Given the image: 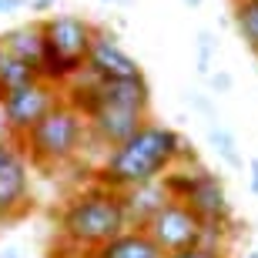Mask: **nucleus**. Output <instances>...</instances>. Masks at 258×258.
Masks as SVG:
<instances>
[{
	"label": "nucleus",
	"mask_w": 258,
	"mask_h": 258,
	"mask_svg": "<svg viewBox=\"0 0 258 258\" xmlns=\"http://www.w3.org/2000/svg\"><path fill=\"white\" fill-rule=\"evenodd\" d=\"M184 158H198V154L188 148V141L174 127L158 124V121H144L124 144H117L104 154L101 168L94 171V181L121 191V188H131V184L158 181Z\"/></svg>",
	"instance_id": "nucleus-1"
},
{
	"label": "nucleus",
	"mask_w": 258,
	"mask_h": 258,
	"mask_svg": "<svg viewBox=\"0 0 258 258\" xmlns=\"http://www.w3.org/2000/svg\"><path fill=\"white\" fill-rule=\"evenodd\" d=\"M54 228H57V241L64 248H71L74 255H87L97 245L121 235L124 228H131V221H127L117 188L91 181L87 188H81L60 205Z\"/></svg>",
	"instance_id": "nucleus-2"
},
{
	"label": "nucleus",
	"mask_w": 258,
	"mask_h": 258,
	"mask_svg": "<svg viewBox=\"0 0 258 258\" xmlns=\"http://www.w3.org/2000/svg\"><path fill=\"white\" fill-rule=\"evenodd\" d=\"M164 188L178 201H184L195 211L208 231V241H225L231 228H235V211H231L228 188L218 174L205 168L198 158H184L164 174Z\"/></svg>",
	"instance_id": "nucleus-3"
},
{
	"label": "nucleus",
	"mask_w": 258,
	"mask_h": 258,
	"mask_svg": "<svg viewBox=\"0 0 258 258\" xmlns=\"http://www.w3.org/2000/svg\"><path fill=\"white\" fill-rule=\"evenodd\" d=\"M87 144H91L87 121L67 97H60L57 104L47 111V117L37 121L20 138V148L27 154L30 168H37V171H60V168H67L71 161L81 158V151Z\"/></svg>",
	"instance_id": "nucleus-4"
},
{
	"label": "nucleus",
	"mask_w": 258,
	"mask_h": 258,
	"mask_svg": "<svg viewBox=\"0 0 258 258\" xmlns=\"http://www.w3.org/2000/svg\"><path fill=\"white\" fill-rule=\"evenodd\" d=\"M40 37H44V60H40V77L54 84H71L87 67V54L94 47L97 24L77 14H47L40 17Z\"/></svg>",
	"instance_id": "nucleus-5"
},
{
	"label": "nucleus",
	"mask_w": 258,
	"mask_h": 258,
	"mask_svg": "<svg viewBox=\"0 0 258 258\" xmlns=\"http://www.w3.org/2000/svg\"><path fill=\"white\" fill-rule=\"evenodd\" d=\"M64 97L84 114L87 131H91V144L97 148H117L124 144L144 121H151V111H141V107H127V104H111V101H97V97H81V94H67Z\"/></svg>",
	"instance_id": "nucleus-6"
},
{
	"label": "nucleus",
	"mask_w": 258,
	"mask_h": 258,
	"mask_svg": "<svg viewBox=\"0 0 258 258\" xmlns=\"http://www.w3.org/2000/svg\"><path fill=\"white\" fill-rule=\"evenodd\" d=\"M34 208L30 161L17 141H0V225H14Z\"/></svg>",
	"instance_id": "nucleus-7"
},
{
	"label": "nucleus",
	"mask_w": 258,
	"mask_h": 258,
	"mask_svg": "<svg viewBox=\"0 0 258 258\" xmlns=\"http://www.w3.org/2000/svg\"><path fill=\"white\" fill-rule=\"evenodd\" d=\"M144 231L161 245L164 255H174V251H184V248H195L201 241H208V231H205L201 218L178 198L164 201L151 215V221L144 225Z\"/></svg>",
	"instance_id": "nucleus-8"
},
{
	"label": "nucleus",
	"mask_w": 258,
	"mask_h": 258,
	"mask_svg": "<svg viewBox=\"0 0 258 258\" xmlns=\"http://www.w3.org/2000/svg\"><path fill=\"white\" fill-rule=\"evenodd\" d=\"M60 97H64V87L47 81V77H37V81H30V84L17 87V91L0 94V101L7 107V121H10V131H14V141L20 144V138L37 121H44L47 111L57 104Z\"/></svg>",
	"instance_id": "nucleus-9"
},
{
	"label": "nucleus",
	"mask_w": 258,
	"mask_h": 258,
	"mask_svg": "<svg viewBox=\"0 0 258 258\" xmlns=\"http://www.w3.org/2000/svg\"><path fill=\"white\" fill-rule=\"evenodd\" d=\"M91 77H138L144 74L141 64L121 47L114 30L107 27H97V37H94V47L87 54V67H84Z\"/></svg>",
	"instance_id": "nucleus-10"
},
{
	"label": "nucleus",
	"mask_w": 258,
	"mask_h": 258,
	"mask_svg": "<svg viewBox=\"0 0 258 258\" xmlns=\"http://www.w3.org/2000/svg\"><path fill=\"white\" fill-rule=\"evenodd\" d=\"M84 258H168V255L144 228H124L111 241L97 245L94 251H87Z\"/></svg>",
	"instance_id": "nucleus-11"
},
{
	"label": "nucleus",
	"mask_w": 258,
	"mask_h": 258,
	"mask_svg": "<svg viewBox=\"0 0 258 258\" xmlns=\"http://www.w3.org/2000/svg\"><path fill=\"white\" fill-rule=\"evenodd\" d=\"M168 198H171V195H168V188H164V178L121 188V201H124V211H127L131 228H144V225L151 221V215L161 208Z\"/></svg>",
	"instance_id": "nucleus-12"
},
{
	"label": "nucleus",
	"mask_w": 258,
	"mask_h": 258,
	"mask_svg": "<svg viewBox=\"0 0 258 258\" xmlns=\"http://www.w3.org/2000/svg\"><path fill=\"white\" fill-rule=\"evenodd\" d=\"M0 44L7 50H14L17 57L30 60V64L40 71V60H44V37H40V24H20V27H10L0 34Z\"/></svg>",
	"instance_id": "nucleus-13"
},
{
	"label": "nucleus",
	"mask_w": 258,
	"mask_h": 258,
	"mask_svg": "<svg viewBox=\"0 0 258 258\" xmlns=\"http://www.w3.org/2000/svg\"><path fill=\"white\" fill-rule=\"evenodd\" d=\"M40 71L30 60L17 57L14 50H7L0 44V94H7V91H17V87L30 84V81H37Z\"/></svg>",
	"instance_id": "nucleus-14"
},
{
	"label": "nucleus",
	"mask_w": 258,
	"mask_h": 258,
	"mask_svg": "<svg viewBox=\"0 0 258 258\" xmlns=\"http://www.w3.org/2000/svg\"><path fill=\"white\" fill-rule=\"evenodd\" d=\"M205 134H208L211 151L218 154L221 164H228L231 171H241V168H245V158H241V151H238V138L221 124V121H205Z\"/></svg>",
	"instance_id": "nucleus-15"
},
{
	"label": "nucleus",
	"mask_w": 258,
	"mask_h": 258,
	"mask_svg": "<svg viewBox=\"0 0 258 258\" xmlns=\"http://www.w3.org/2000/svg\"><path fill=\"white\" fill-rule=\"evenodd\" d=\"M231 20L245 47L258 57V0H231Z\"/></svg>",
	"instance_id": "nucleus-16"
},
{
	"label": "nucleus",
	"mask_w": 258,
	"mask_h": 258,
	"mask_svg": "<svg viewBox=\"0 0 258 258\" xmlns=\"http://www.w3.org/2000/svg\"><path fill=\"white\" fill-rule=\"evenodd\" d=\"M215 54H218V37H215L208 27H201L198 34H195V71H198V77H205V81H208L211 67H215Z\"/></svg>",
	"instance_id": "nucleus-17"
},
{
	"label": "nucleus",
	"mask_w": 258,
	"mask_h": 258,
	"mask_svg": "<svg viewBox=\"0 0 258 258\" xmlns=\"http://www.w3.org/2000/svg\"><path fill=\"white\" fill-rule=\"evenodd\" d=\"M168 258H228V251H225L221 241H201V245H195V248L174 251V255H168Z\"/></svg>",
	"instance_id": "nucleus-18"
},
{
	"label": "nucleus",
	"mask_w": 258,
	"mask_h": 258,
	"mask_svg": "<svg viewBox=\"0 0 258 258\" xmlns=\"http://www.w3.org/2000/svg\"><path fill=\"white\" fill-rule=\"evenodd\" d=\"M184 101H188V104H191V111H195V114H201L205 121H218L211 94H205V91H188V94H184Z\"/></svg>",
	"instance_id": "nucleus-19"
},
{
	"label": "nucleus",
	"mask_w": 258,
	"mask_h": 258,
	"mask_svg": "<svg viewBox=\"0 0 258 258\" xmlns=\"http://www.w3.org/2000/svg\"><path fill=\"white\" fill-rule=\"evenodd\" d=\"M208 87H211V94H231L235 77H231L228 71H211L208 74Z\"/></svg>",
	"instance_id": "nucleus-20"
},
{
	"label": "nucleus",
	"mask_w": 258,
	"mask_h": 258,
	"mask_svg": "<svg viewBox=\"0 0 258 258\" xmlns=\"http://www.w3.org/2000/svg\"><path fill=\"white\" fill-rule=\"evenodd\" d=\"M0 141H14V131H10V121H7V107L0 101Z\"/></svg>",
	"instance_id": "nucleus-21"
},
{
	"label": "nucleus",
	"mask_w": 258,
	"mask_h": 258,
	"mask_svg": "<svg viewBox=\"0 0 258 258\" xmlns=\"http://www.w3.org/2000/svg\"><path fill=\"white\" fill-rule=\"evenodd\" d=\"M30 14H50V10L57 7V0H27Z\"/></svg>",
	"instance_id": "nucleus-22"
},
{
	"label": "nucleus",
	"mask_w": 258,
	"mask_h": 258,
	"mask_svg": "<svg viewBox=\"0 0 258 258\" xmlns=\"http://www.w3.org/2000/svg\"><path fill=\"white\" fill-rule=\"evenodd\" d=\"M248 191L258 195V154L248 161Z\"/></svg>",
	"instance_id": "nucleus-23"
},
{
	"label": "nucleus",
	"mask_w": 258,
	"mask_h": 258,
	"mask_svg": "<svg viewBox=\"0 0 258 258\" xmlns=\"http://www.w3.org/2000/svg\"><path fill=\"white\" fill-rule=\"evenodd\" d=\"M27 7V0H0V14H17Z\"/></svg>",
	"instance_id": "nucleus-24"
},
{
	"label": "nucleus",
	"mask_w": 258,
	"mask_h": 258,
	"mask_svg": "<svg viewBox=\"0 0 258 258\" xmlns=\"http://www.w3.org/2000/svg\"><path fill=\"white\" fill-rule=\"evenodd\" d=\"M0 258H24V251H20L17 245H10V248H4V251H0Z\"/></svg>",
	"instance_id": "nucleus-25"
},
{
	"label": "nucleus",
	"mask_w": 258,
	"mask_h": 258,
	"mask_svg": "<svg viewBox=\"0 0 258 258\" xmlns=\"http://www.w3.org/2000/svg\"><path fill=\"white\" fill-rule=\"evenodd\" d=\"M201 4H205V0H184V7H191V10H198Z\"/></svg>",
	"instance_id": "nucleus-26"
},
{
	"label": "nucleus",
	"mask_w": 258,
	"mask_h": 258,
	"mask_svg": "<svg viewBox=\"0 0 258 258\" xmlns=\"http://www.w3.org/2000/svg\"><path fill=\"white\" fill-rule=\"evenodd\" d=\"M245 258H258V251H255V248H251V251H248V255H245Z\"/></svg>",
	"instance_id": "nucleus-27"
},
{
	"label": "nucleus",
	"mask_w": 258,
	"mask_h": 258,
	"mask_svg": "<svg viewBox=\"0 0 258 258\" xmlns=\"http://www.w3.org/2000/svg\"><path fill=\"white\" fill-rule=\"evenodd\" d=\"M101 4H121V0H101Z\"/></svg>",
	"instance_id": "nucleus-28"
},
{
	"label": "nucleus",
	"mask_w": 258,
	"mask_h": 258,
	"mask_svg": "<svg viewBox=\"0 0 258 258\" xmlns=\"http://www.w3.org/2000/svg\"><path fill=\"white\" fill-rule=\"evenodd\" d=\"M121 4H127V0H121Z\"/></svg>",
	"instance_id": "nucleus-29"
},
{
	"label": "nucleus",
	"mask_w": 258,
	"mask_h": 258,
	"mask_svg": "<svg viewBox=\"0 0 258 258\" xmlns=\"http://www.w3.org/2000/svg\"><path fill=\"white\" fill-rule=\"evenodd\" d=\"M77 258H84V255H77Z\"/></svg>",
	"instance_id": "nucleus-30"
}]
</instances>
